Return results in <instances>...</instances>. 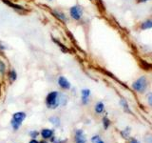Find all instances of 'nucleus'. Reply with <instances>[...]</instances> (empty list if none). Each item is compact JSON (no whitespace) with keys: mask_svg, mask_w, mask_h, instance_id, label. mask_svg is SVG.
Masks as SVG:
<instances>
[{"mask_svg":"<svg viewBox=\"0 0 152 143\" xmlns=\"http://www.w3.org/2000/svg\"><path fill=\"white\" fill-rule=\"evenodd\" d=\"M46 107L50 110H55L60 106V92L51 91L45 97Z\"/></svg>","mask_w":152,"mask_h":143,"instance_id":"f257e3e1","label":"nucleus"},{"mask_svg":"<svg viewBox=\"0 0 152 143\" xmlns=\"http://www.w3.org/2000/svg\"><path fill=\"white\" fill-rule=\"evenodd\" d=\"M2 2L5 5H7L8 7L11 8L12 10H13L15 13L20 14V15H26V14L30 13V10L28 8H26L25 6H23V5L19 4L17 2H14L13 0H2Z\"/></svg>","mask_w":152,"mask_h":143,"instance_id":"f03ea898","label":"nucleus"},{"mask_svg":"<svg viewBox=\"0 0 152 143\" xmlns=\"http://www.w3.org/2000/svg\"><path fill=\"white\" fill-rule=\"evenodd\" d=\"M27 118V114L25 112H16L12 114V117L11 119V126L14 131H18L19 128L21 127L23 121Z\"/></svg>","mask_w":152,"mask_h":143,"instance_id":"7ed1b4c3","label":"nucleus"},{"mask_svg":"<svg viewBox=\"0 0 152 143\" xmlns=\"http://www.w3.org/2000/svg\"><path fill=\"white\" fill-rule=\"evenodd\" d=\"M69 17L72 19V20L78 22L82 19L84 15V10L80 5L76 4L69 9Z\"/></svg>","mask_w":152,"mask_h":143,"instance_id":"20e7f679","label":"nucleus"},{"mask_svg":"<svg viewBox=\"0 0 152 143\" xmlns=\"http://www.w3.org/2000/svg\"><path fill=\"white\" fill-rule=\"evenodd\" d=\"M147 86H148V81H147V78L145 75H142L136 81L133 82L132 88L138 93H145L146 88H147Z\"/></svg>","mask_w":152,"mask_h":143,"instance_id":"39448f33","label":"nucleus"},{"mask_svg":"<svg viewBox=\"0 0 152 143\" xmlns=\"http://www.w3.org/2000/svg\"><path fill=\"white\" fill-rule=\"evenodd\" d=\"M50 13L52 16H53L55 19H57L58 21H60L61 23H63V24H66L69 22V17L68 15L63 12V11H61V10L59 9H50Z\"/></svg>","mask_w":152,"mask_h":143,"instance_id":"423d86ee","label":"nucleus"},{"mask_svg":"<svg viewBox=\"0 0 152 143\" xmlns=\"http://www.w3.org/2000/svg\"><path fill=\"white\" fill-rule=\"evenodd\" d=\"M57 84H58L60 89L64 90V91H69L71 88L70 82L63 75H60L58 77V79H57Z\"/></svg>","mask_w":152,"mask_h":143,"instance_id":"0eeeda50","label":"nucleus"},{"mask_svg":"<svg viewBox=\"0 0 152 143\" xmlns=\"http://www.w3.org/2000/svg\"><path fill=\"white\" fill-rule=\"evenodd\" d=\"M6 75H7V79L9 81V83H11V84L14 83L17 80L18 74H17V72L15 71V69H14V68H10L7 71Z\"/></svg>","mask_w":152,"mask_h":143,"instance_id":"6e6552de","label":"nucleus"},{"mask_svg":"<svg viewBox=\"0 0 152 143\" xmlns=\"http://www.w3.org/2000/svg\"><path fill=\"white\" fill-rule=\"evenodd\" d=\"M74 139L75 143H87V138H86L85 133L81 129H78V130L75 131Z\"/></svg>","mask_w":152,"mask_h":143,"instance_id":"1a4fd4ad","label":"nucleus"},{"mask_svg":"<svg viewBox=\"0 0 152 143\" xmlns=\"http://www.w3.org/2000/svg\"><path fill=\"white\" fill-rule=\"evenodd\" d=\"M54 135V130H52V129H49V128H44L42 129L41 132H40V136L43 139H50V138L53 136Z\"/></svg>","mask_w":152,"mask_h":143,"instance_id":"9d476101","label":"nucleus"},{"mask_svg":"<svg viewBox=\"0 0 152 143\" xmlns=\"http://www.w3.org/2000/svg\"><path fill=\"white\" fill-rule=\"evenodd\" d=\"M90 97V90L89 89H83L81 91V102L83 105L88 104Z\"/></svg>","mask_w":152,"mask_h":143,"instance_id":"9b49d317","label":"nucleus"},{"mask_svg":"<svg viewBox=\"0 0 152 143\" xmlns=\"http://www.w3.org/2000/svg\"><path fill=\"white\" fill-rule=\"evenodd\" d=\"M51 40H52V42L54 43V44H56L57 46H58L60 51L63 52V54H69V48L66 47V46H65L59 39H57V38L51 36Z\"/></svg>","mask_w":152,"mask_h":143,"instance_id":"f8f14e48","label":"nucleus"},{"mask_svg":"<svg viewBox=\"0 0 152 143\" xmlns=\"http://www.w3.org/2000/svg\"><path fill=\"white\" fill-rule=\"evenodd\" d=\"M7 71H8L7 63L5 62V60L3 58H0V76H1V77H4L7 74Z\"/></svg>","mask_w":152,"mask_h":143,"instance_id":"ddd939ff","label":"nucleus"},{"mask_svg":"<svg viewBox=\"0 0 152 143\" xmlns=\"http://www.w3.org/2000/svg\"><path fill=\"white\" fill-rule=\"evenodd\" d=\"M49 121L52 124L53 126L55 127H59L61 125V120H60V118L58 116H50L49 118Z\"/></svg>","mask_w":152,"mask_h":143,"instance_id":"4468645a","label":"nucleus"},{"mask_svg":"<svg viewBox=\"0 0 152 143\" xmlns=\"http://www.w3.org/2000/svg\"><path fill=\"white\" fill-rule=\"evenodd\" d=\"M68 95L64 93H60V106H66V103H68L69 99H68Z\"/></svg>","mask_w":152,"mask_h":143,"instance_id":"2eb2a0df","label":"nucleus"},{"mask_svg":"<svg viewBox=\"0 0 152 143\" xmlns=\"http://www.w3.org/2000/svg\"><path fill=\"white\" fill-rule=\"evenodd\" d=\"M152 28V20H145L141 24V30H148Z\"/></svg>","mask_w":152,"mask_h":143,"instance_id":"dca6fc26","label":"nucleus"},{"mask_svg":"<svg viewBox=\"0 0 152 143\" xmlns=\"http://www.w3.org/2000/svg\"><path fill=\"white\" fill-rule=\"evenodd\" d=\"M94 110H95V112H96L97 114H102L104 112V103L103 102L96 103V105H95V107H94Z\"/></svg>","mask_w":152,"mask_h":143,"instance_id":"f3484780","label":"nucleus"},{"mask_svg":"<svg viewBox=\"0 0 152 143\" xmlns=\"http://www.w3.org/2000/svg\"><path fill=\"white\" fill-rule=\"evenodd\" d=\"M120 103H121V105L123 106V109H124V111L125 112H126V113H128V114H132V112L130 111V109H129V106H128V104H127V102H126V100H125L124 98H122L121 99V101H120Z\"/></svg>","mask_w":152,"mask_h":143,"instance_id":"a211bd4d","label":"nucleus"},{"mask_svg":"<svg viewBox=\"0 0 152 143\" xmlns=\"http://www.w3.org/2000/svg\"><path fill=\"white\" fill-rule=\"evenodd\" d=\"M10 49V47L9 45L7 44L6 42L3 41V40H0V52H6Z\"/></svg>","mask_w":152,"mask_h":143,"instance_id":"6ab92c4d","label":"nucleus"},{"mask_svg":"<svg viewBox=\"0 0 152 143\" xmlns=\"http://www.w3.org/2000/svg\"><path fill=\"white\" fill-rule=\"evenodd\" d=\"M50 142L51 143H66L68 142V139H60L59 137L53 136L50 138Z\"/></svg>","mask_w":152,"mask_h":143,"instance_id":"aec40b11","label":"nucleus"},{"mask_svg":"<svg viewBox=\"0 0 152 143\" xmlns=\"http://www.w3.org/2000/svg\"><path fill=\"white\" fill-rule=\"evenodd\" d=\"M110 124H111L110 120H109V119H108L107 116H104V117L103 118V125H104V128L106 129V130H107L108 127L110 126Z\"/></svg>","mask_w":152,"mask_h":143,"instance_id":"412c9836","label":"nucleus"},{"mask_svg":"<svg viewBox=\"0 0 152 143\" xmlns=\"http://www.w3.org/2000/svg\"><path fill=\"white\" fill-rule=\"evenodd\" d=\"M129 133H130V128H126L125 130L121 132V135L124 138H127Z\"/></svg>","mask_w":152,"mask_h":143,"instance_id":"4be33fe9","label":"nucleus"},{"mask_svg":"<svg viewBox=\"0 0 152 143\" xmlns=\"http://www.w3.org/2000/svg\"><path fill=\"white\" fill-rule=\"evenodd\" d=\"M91 142L92 143H104L99 136H93L91 137Z\"/></svg>","mask_w":152,"mask_h":143,"instance_id":"5701e85b","label":"nucleus"},{"mask_svg":"<svg viewBox=\"0 0 152 143\" xmlns=\"http://www.w3.org/2000/svg\"><path fill=\"white\" fill-rule=\"evenodd\" d=\"M28 135H30V136L31 138H37L38 136L40 135V132H38L36 130H32V131H31L30 133H28Z\"/></svg>","mask_w":152,"mask_h":143,"instance_id":"b1692460","label":"nucleus"},{"mask_svg":"<svg viewBox=\"0 0 152 143\" xmlns=\"http://www.w3.org/2000/svg\"><path fill=\"white\" fill-rule=\"evenodd\" d=\"M145 143H152V133L151 135H147L145 137Z\"/></svg>","mask_w":152,"mask_h":143,"instance_id":"393cba45","label":"nucleus"},{"mask_svg":"<svg viewBox=\"0 0 152 143\" xmlns=\"http://www.w3.org/2000/svg\"><path fill=\"white\" fill-rule=\"evenodd\" d=\"M147 102H148L150 106H152V93H149L147 94Z\"/></svg>","mask_w":152,"mask_h":143,"instance_id":"a878e982","label":"nucleus"},{"mask_svg":"<svg viewBox=\"0 0 152 143\" xmlns=\"http://www.w3.org/2000/svg\"><path fill=\"white\" fill-rule=\"evenodd\" d=\"M28 143H39V141L36 140V138H31V139L30 140V142Z\"/></svg>","mask_w":152,"mask_h":143,"instance_id":"bb28decb","label":"nucleus"},{"mask_svg":"<svg viewBox=\"0 0 152 143\" xmlns=\"http://www.w3.org/2000/svg\"><path fill=\"white\" fill-rule=\"evenodd\" d=\"M147 1H150V0H137V3H145Z\"/></svg>","mask_w":152,"mask_h":143,"instance_id":"cd10ccee","label":"nucleus"},{"mask_svg":"<svg viewBox=\"0 0 152 143\" xmlns=\"http://www.w3.org/2000/svg\"><path fill=\"white\" fill-rule=\"evenodd\" d=\"M130 143H139V142H138V140H137V139H135V138H131Z\"/></svg>","mask_w":152,"mask_h":143,"instance_id":"c85d7f7f","label":"nucleus"},{"mask_svg":"<svg viewBox=\"0 0 152 143\" xmlns=\"http://www.w3.org/2000/svg\"><path fill=\"white\" fill-rule=\"evenodd\" d=\"M39 143H48L45 139H43V140H41V141H39Z\"/></svg>","mask_w":152,"mask_h":143,"instance_id":"c756f323","label":"nucleus"},{"mask_svg":"<svg viewBox=\"0 0 152 143\" xmlns=\"http://www.w3.org/2000/svg\"><path fill=\"white\" fill-rule=\"evenodd\" d=\"M48 1H49V2H52V1H53V0H48Z\"/></svg>","mask_w":152,"mask_h":143,"instance_id":"7c9ffc66","label":"nucleus"},{"mask_svg":"<svg viewBox=\"0 0 152 143\" xmlns=\"http://www.w3.org/2000/svg\"><path fill=\"white\" fill-rule=\"evenodd\" d=\"M90 1H92V0H90Z\"/></svg>","mask_w":152,"mask_h":143,"instance_id":"2f4dec72","label":"nucleus"}]
</instances>
